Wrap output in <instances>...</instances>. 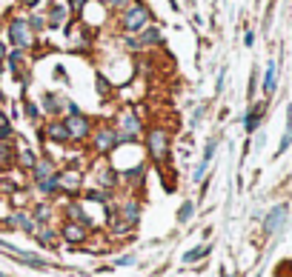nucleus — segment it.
I'll return each instance as SVG.
<instances>
[{"instance_id": "f257e3e1", "label": "nucleus", "mask_w": 292, "mask_h": 277, "mask_svg": "<svg viewBox=\"0 0 292 277\" xmlns=\"http://www.w3.org/2000/svg\"><path fill=\"white\" fill-rule=\"evenodd\" d=\"M146 152L155 163L169 160V131L166 129H152L146 134Z\"/></svg>"}, {"instance_id": "f03ea898", "label": "nucleus", "mask_w": 292, "mask_h": 277, "mask_svg": "<svg viewBox=\"0 0 292 277\" xmlns=\"http://www.w3.org/2000/svg\"><path fill=\"white\" fill-rule=\"evenodd\" d=\"M146 23H149V9H146L143 3H135V6L126 9L120 26H124V32H129V35H138V32L146 29Z\"/></svg>"}, {"instance_id": "7ed1b4c3", "label": "nucleus", "mask_w": 292, "mask_h": 277, "mask_svg": "<svg viewBox=\"0 0 292 277\" xmlns=\"http://www.w3.org/2000/svg\"><path fill=\"white\" fill-rule=\"evenodd\" d=\"M143 126H140V117L135 112H120V129H117V146L120 143H132V140L138 137Z\"/></svg>"}, {"instance_id": "20e7f679", "label": "nucleus", "mask_w": 292, "mask_h": 277, "mask_svg": "<svg viewBox=\"0 0 292 277\" xmlns=\"http://www.w3.org/2000/svg\"><path fill=\"white\" fill-rule=\"evenodd\" d=\"M63 126H66V131H69V140H86L89 134H92V120L83 117L81 112H78V115H66Z\"/></svg>"}, {"instance_id": "39448f33", "label": "nucleus", "mask_w": 292, "mask_h": 277, "mask_svg": "<svg viewBox=\"0 0 292 277\" xmlns=\"http://www.w3.org/2000/svg\"><path fill=\"white\" fill-rule=\"evenodd\" d=\"M9 37H12V43L17 49H29L32 46V26L23 17H15V20L9 23Z\"/></svg>"}, {"instance_id": "423d86ee", "label": "nucleus", "mask_w": 292, "mask_h": 277, "mask_svg": "<svg viewBox=\"0 0 292 277\" xmlns=\"http://www.w3.org/2000/svg\"><path fill=\"white\" fill-rule=\"evenodd\" d=\"M92 146H95L98 154H112L117 149V131L112 129H98L92 134Z\"/></svg>"}, {"instance_id": "0eeeda50", "label": "nucleus", "mask_w": 292, "mask_h": 277, "mask_svg": "<svg viewBox=\"0 0 292 277\" xmlns=\"http://www.w3.org/2000/svg\"><path fill=\"white\" fill-rule=\"evenodd\" d=\"M83 186V177L78 169H66L58 175V191H66V195H75V191H81Z\"/></svg>"}, {"instance_id": "6e6552de", "label": "nucleus", "mask_w": 292, "mask_h": 277, "mask_svg": "<svg viewBox=\"0 0 292 277\" xmlns=\"http://www.w3.org/2000/svg\"><path fill=\"white\" fill-rule=\"evenodd\" d=\"M60 237H63L66 243H83L89 237V232H86L83 223H72V220H66L63 229H60Z\"/></svg>"}, {"instance_id": "1a4fd4ad", "label": "nucleus", "mask_w": 292, "mask_h": 277, "mask_svg": "<svg viewBox=\"0 0 292 277\" xmlns=\"http://www.w3.org/2000/svg\"><path fill=\"white\" fill-rule=\"evenodd\" d=\"M284 220H286V206H275V209L266 214V220H263V232H266V234H275L278 229L284 226Z\"/></svg>"}, {"instance_id": "9d476101", "label": "nucleus", "mask_w": 292, "mask_h": 277, "mask_svg": "<svg viewBox=\"0 0 292 277\" xmlns=\"http://www.w3.org/2000/svg\"><path fill=\"white\" fill-rule=\"evenodd\" d=\"M6 223H9V229H23L26 234H35V229L40 226V223H35V220H32L26 212H17V214H12V217L6 220Z\"/></svg>"}, {"instance_id": "9b49d317", "label": "nucleus", "mask_w": 292, "mask_h": 277, "mask_svg": "<svg viewBox=\"0 0 292 277\" xmlns=\"http://www.w3.org/2000/svg\"><path fill=\"white\" fill-rule=\"evenodd\" d=\"M49 137V140H55V143H66L69 140V131H66V126H63V120H52L49 126H46L43 131H40V137Z\"/></svg>"}, {"instance_id": "f8f14e48", "label": "nucleus", "mask_w": 292, "mask_h": 277, "mask_svg": "<svg viewBox=\"0 0 292 277\" xmlns=\"http://www.w3.org/2000/svg\"><path fill=\"white\" fill-rule=\"evenodd\" d=\"M35 180L40 183V180H49V177H55L58 172H55V163H52V157H40V160L35 163Z\"/></svg>"}, {"instance_id": "ddd939ff", "label": "nucleus", "mask_w": 292, "mask_h": 277, "mask_svg": "<svg viewBox=\"0 0 292 277\" xmlns=\"http://www.w3.org/2000/svg\"><path fill=\"white\" fill-rule=\"evenodd\" d=\"M215 149H218V140H209V143H206V152H204V160H201V166L195 169L192 180H201V177H204V172H206V166H209V160H212V154H215Z\"/></svg>"}, {"instance_id": "4468645a", "label": "nucleus", "mask_w": 292, "mask_h": 277, "mask_svg": "<svg viewBox=\"0 0 292 277\" xmlns=\"http://www.w3.org/2000/svg\"><path fill=\"white\" fill-rule=\"evenodd\" d=\"M138 214H140V206L135 203V200H124V203H120V214H117L120 220L135 223V220H138Z\"/></svg>"}, {"instance_id": "2eb2a0df", "label": "nucleus", "mask_w": 292, "mask_h": 277, "mask_svg": "<svg viewBox=\"0 0 292 277\" xmlns=\"http://www.w3.org/2000/svg\"><path fill=\"white\" fill-rule=\"evenodd\" d=\"M15 146H12V143H9V140H0V169L3 166H12V163H15Z\"/></svg>"}, {"instance_id": "dca6fc26", "label": "nucleus", "mask_w": 292, "mask_h": 277, "mask_svg": "<svg viewBox=\"0 0 292 277\" xmlns=\"http://www.w3.org/2000/svg\"><path fill=\"white\" fill-rule=\"evenodd\" d=\"M66 217L72 220V223H83V226H86V223H89V217H86V214H83L81 203H66Z\"/></svg>"}, {"instance_id": "f3484780", "label": "nucleus", "mask_w": 292, "mask_h": 277, "mask_svg": "<svg viewBox=\"0 0 292 277\" xmlns=\"http://www.w3.org/2000/svg\"><path fill=\"white\" fill-rule=\"evenodd\" d=\"M12 257L20 263H26V266H35V269H49V263L43 260V257H35V255H17V252H12Z\"/></svg>"}, {"instance_id": "a211bd4d", "label": "nucleus", "mask_w": 292, "mask_h": 277, "mask_svg": "<svg viewBox=\"0 0 292 277\" xmlns=\"http://www.w3.org/2000/svg\"><path fill=\"white\" fill-rule=\"evenodd\" d=\"M66 15H69V9L60 6V3H55V6H52V12H49V23H52V26H63Z\"/></svg>"}, {"instance_id": "6ab92c4d", "label": "nucleus", "mask_w": 292, "mask_h": 277, "mask_svg": "<svg viewBox=\"0 0 292 277\" xmlns=\"http://www.w3.org/2000/svg\"><path fill=\"white\" fill-rule=\"evenodd\" d=\"M35 237H37V243H40V246H55V237H58V234H55V232H52V229H35Z\"/></svg>"}, {"instance_id": "aec40b11", "label": "nucleus", "mask_w": 292, "mask_h": 277, "mask_svg": "<svg viewBox=\"0 0 292 277\" xmlns=\"http://www.w3.org/2000/svg\"><path fill=\"white\" fill-rule=\"evenodd\" d=\"M209 252H212V246H198V248H192V252H186V255H183V263H198V260H204Z\"/></svg>"}, {"instance_id": "412c9836", "label": "nucleus", "mask_w": 292, "mask_h": 277, "mask_svg": "<svg viewBox=\"0 0 292 277\" xmlns=\"http://www.w3.org/2000/svg\"><path fill=\"white\" fill-rule=\"evenodd\" d=\"M275 74H278V66L270 63V66H266V77H263V92H266V95L275 92Z\"/></svg>"}, {"instance_id": "4be33fe9", "label": "nucleus", "mask_w": 292, "mask_h": 277, "mask_svg": "<svg viewBox=\"0 0 292 277\" xmlns=\"http://www.w3.org/2000/svg\"><path fill=\"white\" fill-rule=\"evenodd\" d=\"M35 163H37V157H35V152H32L29 146H20V166L23 169H35Z\"/></svg>"}, {"instance_id": "5701e85b", "label": "nucleus", "mask_w": 292, "mask_h": 277, "mask_svg": "<svg viewBox=\"0 0 292 277\" xmlns=\"http://www.w3.org/2000/svg\"><path fill=\"white\" fill-rule=\"evenodd\" d=\"M37 189H40V195H58V175L55 177H49V180H40L37 183Z\"/></svg>"}, {"instance_id": "b1692460", "label": "nucleus", "mask_w": 292, "mask_h": 277, "mask_svg": "<svg viewBox=\"0 0 292 277\" xmlns=\"http://www.w3.org/2000/svg\"><path fill=\"white\" fill-rule=\"evenodd\" d=\"M261 115H263V106H255V109L247 115V120H244V126H247V131H255V126H258V120H261Z\"/></svg>"}, {"instance_id": "393cba45", "label": "nucleus", "mask_w": 292, "mask_h": 277, "mask_svg": "<svg viewBox=\"0 0 292 277\" xmlns=\"http://www.w3.org/2000/svg\"><path fill=\"white\" fill-rule=\"evenodd\" d=\"M49 214H52V209L46 203H37L35 206V214H32V220H35V223H46V220H49Z\"/></svg>"}, {"instance_id": "a878e982", "label": "nucleus", "mask_w": 292, "mask_h": 277, "mask_svg": "<svg viewBox=\"0 0 292 277\" xmlns=\"http://www.w3.org/2000/svg\"><path fill=\"white\" fill-rule=\"evenodd\" d=\"M132 232V223H126V220L115 217V226H112V237H124V234Z\"/></svg>"}, {"instance_id": "bb28decb", "label": "nucleus", "mask_w": 292, "mask_h": 277, "mask_svg": "<svg viewBox=\"0 0 292 277\" xmlns=\"http://www.w3.org/2000/svg\"><path fill=\"white\" fill-rule=\"evenodd\" d=\"M60 106H63V103L58 100V95H46V97H43V109H46V112H52V115H58Z\"/></svg>"}, {"instance_id": "cd10ccee", "label": "nucleus", "mask_w": 292, "mask_h": 277, "mask_svg": "<svg viewBox=\"0 0 292 277\" xmlns=\"http://www.w3.org/2000/svg\"><path fill=\"white\" fill-rule=\"evenodd\" d=\"M289 143H292V106H289V115H286V134H284V140H281V149H278V152L289 149Z\"/></svg>"}, {"instance_id": "c85d7f7f", "label": "nucleus", "mask_w": 292, "mask_h": 277, "mask_svg": "<svg viewBox=\"0 0 292 277\" xmlns=\"http://www.w3.org/2000/svg\"><path fill=\"white\" fill-rule=\"evenodd\" d=\"M15 191H17V180H12V177L0 180V195H15Z\"/></svg>"}, {"instance_id": "c756f323", "label": "nucleus", "mask_w": 292, "mask_h": 277, "mask_svg": "<svg viewBox=\"0 0 292 277\" xmlns=\"http://www.w3.org/2000/svg\"><path fill=\"white\" fill-rule=\"evenodd\" d=\"M0 140H12V126H9L3 112H0Z\"/></svg>"}, {"instance_id": "7c9ffc66", "label": "nucleus", "mask_w": 292, "mask_h": 277, "mask_svg": "<svg viewBox=\"0 0 292 277\" xmlns=\"http://www.w3.org/2000/svg\"><path fill=\"white\" fill-rule=\"evenodd\" d=\"M192 212H195V206H192V203H183L181 212H178V220H181V223H186V220L192 217Z\"/></svg>"}, {"instance_id": "2f4dec72", "label": "nucleus", "mask_w": 292, "mask_h": 277, "mask_svg": "<svg viewBox=\"0 0 292 277\" xmlns=\"http://www.w3.org/2000/svg\"><path fill=\"white\" fill-rule=\"evenodd\" d=\"M103 6H109V9H120V6H129V0H103Z\"/></svg>"}, {"instance_id": "473e14b6", "label": "nucleus", "mask_w": 292, "mask_h": 277, "mask_svg": "<svg viewBox=\"0 0 292 277\" xmlns=\"http://www.w3.org/2000/svg\"><path fill=\"white\" fill-rule=\"evenodd\" d=\"M83 6H86V0H69V9H72V12H81Z\"/></svg>"}, {"instance_id": "72a5a7b5", "label": "nucleus", "mask_w": 292, "mask_h": 277, "mask_svg": "<svg viewBox=\"0 0 292 277\" xmlns=\"http://www.w3.org/2000/svg\"><path fill=\"white\" fill-rule=\"evenodd\" d=\"M9 63H12V69H20V51H15V54H12V58H9Z\"/></svg>"}, {"instance_id": "f704fd0d", "label": "nucleus", "mask_w": 292, "mask_h": 277, "mask_svg": "<svg viewBox=\"0 0 292 277\" xmlns=\"http://www.w3.org/2000/svg\"><path fill=\"white\" fill-rule=\"evenodd\" d=\"M26 115H29L32 120H35V117L40 115V112H37V106H32V103H26Z\"/></svg>"}, {"instance_id": "c9c22d12", "label": "nucleus", "mask_w": 292, "mask_h": 277, "mask_svg": "<svg viewBox=\"0 0 292 277\" xmlns=\"http://www.w3.org/2000/svg\"><path fill=\"white\" fill-rule=\"evenodd\" d=\"M32 29H43L46 23H43V17H32V23H29Z\"/></svg>"}, {"instance_id": "e433bc0d", "label": "nucleus", "mask_w": 292, "mask_h": 277, "mask_svg": "<svg viewBox=\"0 0 292 277\" xmlns=\"http://www.w3.org/2000/svg\"><path fill=\"white\" fill-rule=\"evenodd\" d=\"M117 263H120V266H129V263H135V257H132V255H124V257H117Z\"/></svg>"}, {"instance_id": "4c0bfd02", "label": "nucleus", "mask_w": 292, "mask_h": 277, "mask_svg": "<svg viewBox=\"0 0 292 277\" xmlns=\"http://www.w3.org/2000/svg\"><path fill=\"white\" fill-rule=\"evenodd\" d=\"M252 40H255V35H252V32H247V35H244V43L252 46Z\"/></svg>"}, {"instance_id": "58836bf2", "label": "nucleus", "mask_w": 292, "mask_h": 277, "mask_svg": "<svg viewBox=\"0 0 292 277\" xmlns=\"http://www.w3.org/2000/svg\"><path fill=\"white\" fill-rule=\"evenodd\" d=\"M20 3H23V6H29V9H35L37 3H40V0H20Z\"/></svg>"}, {"instance_id": "ea45409f", "label": "nucleus", "mask_w": 292, "mask_h": 277, "mask_svg": "<svg viewBox=\"0 0 292 277\" xmlns=\"http://www.w3.org/2000/svg\"><path fill=\"white\" fill-rule=\"evenodd\" d=\"M3 60H6V46L0 43V63H3Z\"/></svg>"}]
</instances>
